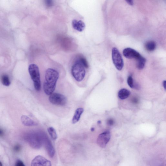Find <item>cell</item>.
I'll use <instances>...</instances> for the list:
<instances>
[{"label":"cell","mask_w":166,"mask_h":166,"mask_svg":"<svg viewBox=\"0 0 166 166\" xmlns=\"http://www.w3.org/2000/svg\"><path fill=\"white\" fill-rule=\"evenodd\" d=\"M59 73L55 70L49 68L45 72V81L43 83V90L45 94L50 95L55 91Z\"/></svg>","instance_id":"obj_1"},{"label":"cell","mask_w":166,"mask_h":166,"mask_svg":"<svg viewBox=\"0 0 166 166\" xmlns=\"http://www.w3.org/2000/svg\"><path fill=\"white\" fill-rule=\"evenodd\" d=\"M29 72L35 90L37 91L41 89L40 77L39 70L37 65L32 64L29 65Z\"/></svg>","instance_id":"obj_2"},{"label":"cell","mask_w":166,"mask_h":166,"mask_svg":"<svg viewBox=\"0 0 166 166\" xmlns=\"http://www.w3.org/2000/svg\"><path fill=\"white\" fill-rule=\"evenodd\" d=\"M71 72L73 77L78 82L83 80L86 74L85 68L77 61L73 65Z\"/></svg>","instance_id":"obj_3"},{"label":"cell","mask_w":166,"mask_h":166,"mask_svg":"<svg viewBox=\"0 0 166 166\" xmlns=\"http://www.w3.org/2000/svg\"><path fill=\"white\" fill-rule=\"evenodd\" d=\"M44 136L37 134L30 135L27 138V141L32 148L35 149H39L43 145Z\"/></svg>","instance_id":"obj_4"},{"label":"cell","mask_w":166,"mask_h":166,"mask_svg":"<svg viewBox=\"0 0 166 166\" xmlns=\"http://www.w3.org/2000/svg\"><path fill=\"white\" fill-rule=\"evenodd\" d=\"M112 54L114 64L117 69L121 70L124 66V62L121 53L117 48H114Z\"/></svg>","instance_id":"obj_5"},{"label":"cell","mask_w":166,"mask_h":166,"mask_svg":"<svg viewBox=\"0 0 166 166\" xmlns=\"http://www.w3.org/2000/svg\"><path fill=\"white\" fill-rule=\"evenodd\" d=\"M49 100L52 104L59 106H63L67 102V98L64 95L54 92L50 95Z\"/></svg>","instance_id":"obj_6"},{"label":"cell","mask_w":166,"mask_h":166,"mask_svg":"<svg viewBox=\"0 0 166 166\" xmlns=\"http://www.w3.org/2000/svg\"><path fill=\"white\" fill-rule=\"evenodd\" d=\"M111 134L110 132L106 131L99 135L97 139V143L101 147L104 148L110 141Z\"/></svg>","instance_id":"obj_7"},{"label":"cell","mask_w":166,"mask_h":166,"mask_svg":"<svg viewBox=\"0 0 166 166\" xmlns=\"http://www.w3.org/2000/svg\"><path fill=\"white\" fill-rule=\"evenodd\" d=\"M31 166H51V163L45 157L38 156L32 160Z\"/></svg>","instance_id":"obj_8"},{"label":"cell","mask_w":166,"mask_h":166,"mask_svg":"<svg viewBox=\"0 0 166 166\" xmlns=\"http://www.w3.org/2000/svg\"><path fill=\"white\" fill-rule=\"evenodd\" d=\"M43 144L44 145L49 156L53 158L55 154V149L50 140L45 136L43 138Z\"/></svg>","instance_id":"obj_9"},{"label":"cell","mask_w":166,"mask_h":166,"mask_svg":"<svg viewBox=\"0 0 166 166\" xmlns=\"http://www.w3.org/2000/svg\"><path fill=\"white\" fill-rule=\"evenodd\" d=\"M123 54L124 56L127 59H134L136 60L139 58L141 56L137 51L134 49L130 48H127L124 49Z\"/></svg>","instance_id":"obj_10"},{"label":"cell","mask_w":166,"mask_h":166,"mask_svg":"<svg viewBox=\"0 0 166 166\" xmlns=\"http://www.w3.org/2000/svg\"><path fill=\"white\" fill-rule=\"evenodd\" d=\"M72 24L73 28L79 32H82L85 28V24L82 21L73 20Z\"/></svg>","instance_id":"obj_11"},{"label":"cell","mask_w":166,"mask_h":166,"mask_svg":"<svg viewBox=\"0 0 166 166\" xmlns=\"http://www.w3.org/2000/svg\"><path fill=\"white\" fill-rule=\"evenodd\" d=\"M21 120L23 124L26 126H35L38 125L36 122L25 115L22 116Z\"/></svg>","instance_id":"obj_12"},{"label":"cell","mask_w":166,"mask_h":166,"mask_svg":"<svg viewBox=\"0 0 166 166\" xmlns=\"http://www.w3.org/2000/svg\"><path fill=\"white\" fill-rule=\"evenodd\" d=\"M84 112V109L82 108H79L76 110L72 119V123L75 124L80 121L81 116Z\"/></svg>","instance_id":"obj_13"},{"label":"cell","mask_w":166,"mask_h":166,"mask_svg":"<svg viewBox=\"0 0 166 166\" xmlns=\"http://www.w3.org/2000/svg\"><path fill=\"white\" fill-rule=\"evenodd\" d=\"M118 96L121 100L126 99L128 97L130 94V92L127 89H122L118 92Z\"/></svg>","instance_id":"obj_14"},{"label":"cell","mask_w":166,"mask_h":166,"mask_svg":"<svg viewBox=\"0 0 166 166\" xmlns=\"http://www.w3.org/2000/svg\"><path fill=\"white\" fill-rule=\"evenodd\" d=\"M136 67L138 70H142L145 67L146 62V59L142 56H141L139 58L136 60Z\"/></svg>","instance_id":"obj_15"},{"label":"cell","mask_w":166,"mask_h":166,"mask_svg":"<svg viewBox=\"0 0 166 166\" xmlns=\"http://www.w3.org/2000/svg\"><path fill=\"white\" fill-rule=\"evenodd\" d=\"M145 48L146 50L148 51H153L156 48V43L152 41H149L146 43Z\"/></svg>","instance_id":"obj_16"},{"label":"cell","mask_w":166,"mask_h":166,"mask_svg":"<svg viewBox=\"0 0 166 166\" xmlns=\"http://www.w3.org/2000/svg\"><path fill=\"white\" fill-rule=\"evenodd\" d=\"M48 131L51 138L54 140H55L58 138L56 130L53 127H50L48 128Z\"/></svg>","instance_id":"obj_17"},{"label":"cell","mask_w":166,"mask_h":166,"mask_svg":"<svg viewBox=\"0 0 166 166\" xmlns=\"http://www.w3.org/2000/svg\"><path fill=\"white\" fill-rule=\"evenodd\" d=\"M1 81L2 84L5 86H9L10 84L9 78L7 75L4 74L2 76Z\"/></svg>","instance_id":"obj_18"},{"label":"cell","mask_w":166,"mask_h":166,"mask_svg":"<svg viewBox=\"0 0 166 166\" xmlns=\"http://www.w3.org/2000/svg\"><path fill=\"white\" fill-rule=\"evenodd\" d=\"M77 61L82 64L84 68H88L89 67L88 63L85 58L81 56Z\"/></svg>","instance_id":"obj_19"},{"label":"cell","mask_w":166,"mask_h":166,"mask_svg":"<svg viewBox=\"0 0 166 166\" xmlns=\"http://www.w3.org/2000/svg\"><path fill=\"white\" fill-rule=\"evenodd\" d=\"M127 83L128 84L130 88H133L134 87V85L133 83V78L131 76H129L127 80Z\"/></svg>","instance_id":"obj_20"},{"label":"cell","mask_w":166,"mask_h":166,"mask_svg":"<svg viewBox=\"0 0 166 166\" xmlns=\"http://www.w3.org/2000/svg\"><path fill=\"white\" fill-rule=\"evenodd\" d=\"M15 166H25L23 162L21 160H17Z\"/></svg>","instance_id":"obj_21"},{"label":"cell","mask_w":166,"mask_h":166,"mask_svg":"<svg viewBox=\"0 0 166 166\" xmlns=\"http://www.w3.org/2000/svg\"><path fill=\"white\" fill-rule=\"evenodd\" d=\"M21 147L20 145H16L14 147V150L16 152H19L21 149Z\"/></svg>","instance_id":"obj_22"},{"label":"cell","mask_w":166,"mask_h":166,"mask_svg":"<svg viewBox=\"0 0 166 166\" xmlns=\"http://www.w3.org/2000/svg\"><path fill=\"white\" fill-rule=\"evenodd\" d=\"M107 123L109 126H113L114 123L113 119L112 118L108 119L107 121Z\"/></svg>","instance_id":"obj_23"},{"label":"cell","mask_w":166,"mask_h":166,"mask_svg":"<svg viewBox=\"0 0 166 166\" xmlns=\"http://www.w3.org/2000/svg\"><path fill=\"white\" fill-rule=\"evenodd\" d=\"M46 5L48 7H50L52 6L53 5V2L52 1H45Z\"/></svg>","instance_id":"obj_24"},{"label":"cell","mask_w":166,"mask_h":166,"mask_svg":"<svg viewBox=\"0 0 166 166\" xmlns=\"http://www.w3.org/2000/svg\"><path fill=\"white\" fill-rule=\"evenodd\" d=\"M126 1L127 3L131 5V6H133V4H134V2H133V1Z\"/></svg>","instance_id":"obj_25"},{"label":"cell","mask_w":166,"mask_h":166,"mask_svg":"<svg viewBox=\"0 0 166 166\" xmlns=\"http://www.w3.org/2000/svg\"><path fill=\"white\" fill-rule=\"evenodd\" d=\"M4 134V132L3 130L0 128V137L2 136Z\"/></svg>","instance_id":"obj_26"},{"label":"cell","mask_w":166,"mask_h":166,"mask_svg":"<svg viewBox=\"0 0 166 166\" xmlns=\"http://www.w3.org/2000/svg\"><path fill=\"white\" fill-rule=\"evenodd\" d=\"M132 101L133 102L135 103V104H137L138 103V100L137 98H134L132 100Z\"/></svg>","instance_id":"obj_27"},{"label":"cell","mask_w":166,"mask_h":166,"mask_svg":"<svg viewBox=\"0 0 166 166\" xmlns=\"http://www.w3.org/2000/svg\"><path fill=\"white\" fill-rule=\"evenodd\" d=\"M163 85L164 86V88L166 90V81H163Z\"/></svg>","instance_id":"obj_28"},{"label":"cell","mask_w":166,"mask_h":166,"mask_svg":"<svg viewBox=\"0 0 166 166\" xmlns=\"http://www.w3.org/2000/svg\"><path fill=\"white\" fill-rule=\"evenodd\" d=\"M94 128H92L91 129V131L93 132L94 131Z\"/></svg>","instance_id":"obj_29"},{"label":"cell","mask_w":166,"mask_h":166,"mask_svg":"<svg viewBox=\"0 0 166 166\" xmlns=\"http://www.w3.org/2000/svg\"><path fill=\"white\" fill-rule=\"evenodd\" d=\"M101 123V121H98V124H100Z\"/></svg>","instance_id":"obj_30"},{"label":"cell","mask_w":166,"mask_h":166,"mask_svg":"<svg viewBox=\"0 0 166 166\" xmlns=\"http://www.w3.org/2000/svg\"><path fill=\"white\" fill-rule=\"evenodd\" d=\"M0 166H3L2 163L1 162H0Z\"/></svg>","instance_id":"obj_31"}]
</instances>
